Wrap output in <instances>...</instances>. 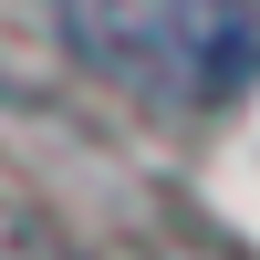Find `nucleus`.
<instances>
[{
    "mask_svg": "<svg viewBox=\"0 0 260 260\" xmlns=\"http://www.w3.org/2000/svg\"><path fill=\"white\" fill-rule=\"evenodd\" d=\"M0 260H73V250H62V229L42 219L31 198H11V187H0Z\"/></svg>",
    "mask_w": 260,
    "mask_h": 260,
    "instance_id": "obj_2",
    "label": "nucleus"
},
{
    "mask_svg": "<svg viewBox=\"0 0 260 260\" xmlns=\"http://www.w3.org/2000/svg\"><path fill=\"white\" fill-rule=\"evenodd\" d=\"M52 31L115 94L208 115L260 83V11L250 0H52Z\"/></svg>",
    "mask_w": 260,
    "mask_h": 260,
    "instance_id": "obj_1",
    "label": "nucleus"
}]
</instances>
